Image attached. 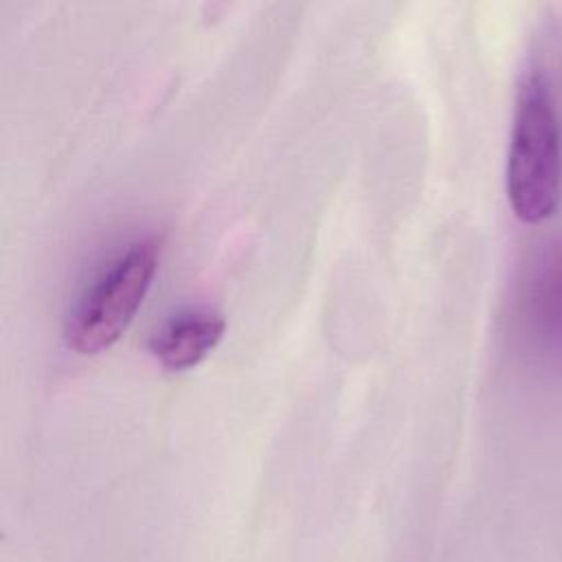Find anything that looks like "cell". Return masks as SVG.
<instances>
[{
	"label": "cell",
	"instance_id": "1",
	"mask_svg": "<svg viewBox=\"0 0 562 562\" xmlns=\"http://www.w3.org/2000/svg\"><path fill=\"white\" fill-rule=\"evenodd\" d=\"M505 193L514 215L527 224L549 220L562 202V105L540 59L522 70L516 86Z\"/></svg>",
	"mask_w": 562,
	"mask_h": 562
},
{
	"label": "cell",
	"instance_id": "2",
	"mask_svg": "<svg viewBox=\"0 0 562 562\" xmlns=\"http://www.w3.org/2000/svg\"><path fill=\"white\" fill-rule=\"evenodd\" d=\"M158 266V244L138 239L86 288L66 323V342L83 356L112 347L132 323Z\"/></svg>",
	"mask_w": 562,
	"mask_h": 562
},
{
	"label": "cell",
	"instance_id": "3",
	"mask_svg": "<svg viewBox=\"0 0 562 562\" xmlns=\"http://www.w3.org/2000/svg\"><path fill=\"white\" fill-rule=\"evenodd\" d=\"M516 307L531 358L544 369H562V235L544 239L527 261Z\"/></svg>",
	"mask_w": 562,
	"mask_h": 562
},
{
	"label": "cell",
	"instance_id": "4",
	"mask_svg": "<svg viewBox=\"0 0 562 562\" xmlns=\"http://www.w3.org/2000/svg\"><path fill=\"white\" fill-rule=\"evenodd\" d=\"M226 321L217 310L191 307L171 316L149 340L154 358L167 371H187L200 364L222 340Z\"/></svg>",
	"mask_w": 562,
	"mask_h": 562
}]
</instances>
